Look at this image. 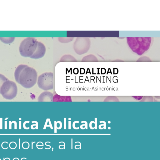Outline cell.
<instances>
[{
  "label": "cell",
  "mask_w": 160,
  "mask_h": 160,
  "mask_svg": "<svg viewBox=\"0 0 160 160\" xmlns=\"http://www.w3.org/2000/svg\"><path fill=\"white\" fill-rule=\"evenodd\" d=\"M44 45L33 38H27L22 41L19 47L20 55L25 57L38 59L42 54Z\"/></svg>",
  "instance_id": "6da1fadb"
},
{
  "label": "cell",
  "mask_w": 160,
  "mask_h": 160,
  "mask_svg": "<svg viewBox=\"0 0 160 160\" xmlns=\"http://www.w3.org/2000/svg\"><path fill=\"white\" fill-rule=\"evenodd\" d=\"M35 142H32V149H33V144Z\"/></svg>",
  "instance_id": "9c48e42d"
},
{
  "label": "cell",
  "mask_w": 160,
  "mask_h": 160,
  "mask_svg": "<svg viewBox=\"0 0 160 160\" xmlns=\"http://www.w3.org/2000/svg\"><path fill=\"white\" fill-rule=\"evenodd\" d=\"M3 160H5V158H3Z\"/></svg>",
  "instance_id": "7c38bea8"
},
{
  "label": "cell",
  "mask_w": 160,
  "mask_h": 160,
  "mask_svg": "<svg viewBox=\"0 0 160 160\" xmlns=\"http://www.w3.org/2000/svg\"><path fill=\"white\" fill-rule=\"evenodd\" d=\"M8 80V79L6 78L3 75L0 74V89L1 87L5 82Z\"/></svg>",
  "instance_id": "8992f818"
},
{
  "label": "cell",
  "mask_w": 160,
  "mask_h": 160,
  "mask_svg": "<svg viewBox=\"0 0 160 160\" xmlns=\"http://www.w3.org/2000/svg\"><path fill=\"white\" fill-rule=\"evenodd\" d=\"M72 147H71L72 149Z\"/></svg>",
  "instance_id": "30bf717a"
},
{
  "label": "cell",
  "mask_w": 160,
  "mask_h": 160,
  "mask_svg": "<svg viewBox=\"0 0 160 160\" xmlns=\"http://www.w3.org/2000/svg\"><path fill=\"white\" fill-rule=\"evenodd\" d=\"M18 88L15 82L8 80L2 84L0 94L5 99L11 100L16 97L17 94Z\"/></svg>",
  "instance_id": "277c9868"
},
{
  "label": "cell",
  "mask_w": 160,
  "mask_h": 160,
  "mask_svg": "<svg viewBox=\"0 0 160 160\" xmlns=\"http://www.w3.org/2000/svg\"><path fill=\"white\" fill-rule=\"evenodd\" d=\"M15 38H0V40L3 43L9 44L12 43L14 40Z\"/></svg>",
  "instance_id": "5b68a950"
},
{
  "label": "cell",
  "mask_w": 160,
  "mask_h": 160,
  "mask_svg": "<svg viewBox=\"0 0 160 160\" xmlns=\"http://www.w3.org/2000/svg\"><path fill=\"white\" fill-rule=\"evenodd\" d=\"M36 76L35 70L26 65H19L14 72L16 81L26 88H29L34 85Z\"/></svg>",
  "instance_id": "7a4b0ae2"
},
{
  "label": "cell",
  "mask_w": 160,
  "mask_h": 160,
  "mask_svg": "<svg viewBox=\"0 0 160 160\" xmlns=\"http://www.w3.org/2000/svg\"><path fill=\"white\" fill-rule=\"evenodd\" d=\"M9 159V160H10V158H5V159Z\"/></svg>",
  "instance_id": "8fae6325"
},
{
  "label": "cell",
  "mask_w": 160,
  "mask_h": 160,
  "mask_svg": "<svg viewBox=\"0 0 160 160\" xmlns=\"http://www.w3.org/2000/svg\"><path fill=\"white\" fill-rule=\"evenodd\" d=\"M129 47L134 52L141 55L149 48L150 38H127Z\"/></svg>",
  "instance_id": "3957f363"
},
{
  "label": "cell",
  "mask_w": 160,
  "mask_h": 160,
  "mask_svg": "<svg viewBox=\"0 0 160 160\" xmlns=\"http://www.w3.org/2000/svg\"><path fill=\"white\" fill-rule=\"evenodd\" d=\"M4 142H6V143H8V142H2V144H1V147H2V148L3 149H8V147H7V148H3V147H2V144H3L4 143Z\"/></svg>",
  "instance_id": "52a82bcc"
},
{
  "label": "cell",
  "mask_w": 160,
  "mask_h": 160,
  "mask_svg": "<svg viewBox=\"0 0 160 160\" xmlns=\"http://www.w3.org/2000/svg\"><path fill=\"white\" fill-rule=\"evenodd\" d=\"M21 160H22V159H21Z\"/></svg>",
  "instance_id": "5bb4252c"
},
{
  "label": "cell",
  "mask_w": 160,
  "mask_h": 160,
  "mask_svg": "<svg viewBox=\"0 0 160 160\" xmlns=\"http://www.w3.org/2000/svg\"><path fill=\"white\" fill-rule=\"evenodd\" d=\"M19 149H20V139L19 138Z\"/></svg>",
  "instance_id": "ba28073f"
},
{
  "label": "cell",
  "mask_w": 160,
  "mask_h": 160,
  "mask_svg": "<svg viewBox=\"0 0 160 160\" xmlns=\"http://www.w3.org/2000/svg\"><path fill=\"white\" fill-rule=\"evenodd\" d=\"M53 148H52V151H53Z\"/></svg>",
  "instance_id": "4fadbf2b"
}]
</instances>
